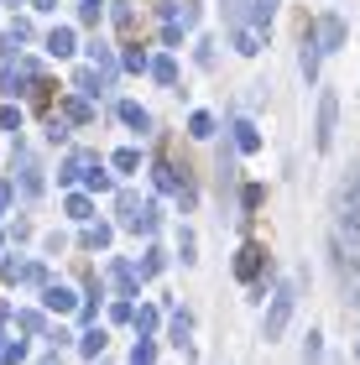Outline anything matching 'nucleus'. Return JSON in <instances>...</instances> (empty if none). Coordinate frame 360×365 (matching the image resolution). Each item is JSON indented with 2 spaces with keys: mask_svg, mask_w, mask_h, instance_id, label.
I'll return each instance as SVG.
<instances>
[{
  "mask_svg": "<svg viewBox=\"0 0 360 365\" xmlns=\"http://www.w3.org/2000/svg\"><path fill=\"white\" fill-rule=\"evenodd\" d=\"M292 303H298V282H277V292H272V308H267V324H261V339H282V329L292 319Z\"/></svg>",
  "mask_w": 360,
  "mask_h": 365,
  "instance_id": "1",
  "label": "nucleus"
},
{
  "mask_svg": "<svg viewBox=\"0 0 360 365\" xmlns=\"http://www.w3.org/2000/svg\"><path fill=\"white\" fill-rule=\"evenodd\" d=\"M334 120H339V99L334 94H319V130H314L319 152H329V146H334Z\"/></svg>",
  "mask_w": 360,
  "mask_h": 365,
  "instance_id": "2",
  "label": "nucleus"
},
{
  "mask_svg": "<svg viewBox=\"0 0 360 365\" xmlns=\"http://www.w3.org/2000/svg\"><path fill=\"white\" fill-rule=\"evenodd\" d=\"M261 267H267V251H261V245H240L235 277H240V282H261Z\"/></svg>",
  "mask_w": 360,
  "mask_h": 365,
  "instance_id": "3",
  "label": "nucleus"
},
{
  "mask_svg": "<svg viewBox=\"0 0 360 365\" xmlns=\"http://www.w3.org/2000/svg\"><path fill=\"white\" fill-rule=\"evenodd\" d=\"M6 282H26V287H47L42 261H6Z\"/></svg>",
  "mask_w": 360,
  "mask_h": 365,
  "instance_id": "4",
  "label": "nucleus"
},
{
  "mask_svg": "<svg viewBox=\"0 0 360 365\" xmlns=\"http://www.w3.org/2000/svg\"><path fill=\"white\" fill-rule=\"evenodd\" d=\"M314 37H319V47H324V53H339V47H345V21H339V16H324Z\"/></svg>",
  "mask_w": 360,
  "mask_h": 365,
  "instance_id": "5",
  "label": "nucleus"
},
{
  "mask_svg": "<svg viewBox=\"0 0 360 365\" xmlns=\"http://www.w3.org/2000/svg\"><path fill=\"white\" fill-rule=\"evenodd\" d=\"M94 168H100V162H94L89 152H73L68 162H63V168H58V182H73V178H89Z\"/></svg>",
  "mask_w": 360,
  "mask_h": 365,
  "instance_id": "6",
  "label": "nucleus"
},
{
  "mask_svg": "<svg viewBox=\"0 0 360 365\" xmlns=\"http://www.w3.org/2000/svg\"><path fill=\"white\" fill-rule=\"evenodd\" d=\"M42 303L53 308V313H73V308H78V297H73L68 287H58V282H47V287H42Z\"/></svg>",
  "mask_w": 360,
  "mask_h": 365,
  "instance_id": "7",
  "label": "nucleus"
},
{
  "mask_svg": "<svg viewBox=\"0 0 360 365\" xmlns=\"http://www.w3.org/2000/svg\"><path fill=\"white\" fill-rule=\"evenodd\" d=\"M16 162H21V193H26V198H37V193H42V168H37V162H31L26 152H16Z\"/></svg>",
  "mask_w": 360,
  "mask_h": 365,
  "instance_id": "8",
  "label": "nucleus"
},
{
  "mask_svg": "<svg viewBox=\"0 0 360 365\" xmlns=\"http://www.w3.org/2000/svg\"><path fill=\"white\" fill-rule=\"evenodd\" d=\"M319 58H324L319 37H314V31H303V78H308V84L319 78Z\"/></svg>",
  "mask_w": 360,
  "mask_h": 365,
  "instance_id": "9",
  "label": "nucleus"
},
{
  "mask_svg": "<svg viewBox=\"0 0 360 365\" xmlns=\"http://www.w3.org/2000/svg\"><path fill=\"white\" fill-rule=\"evenodd\" d=\"M120 220H125V230H136L141 235V220H146V204L136 193H120Z\"/></svg>",
  "mask_w": 360,
  "mask_h": 365,
  "instance_id": "10",
  "label": "nucleus"
},
{
  "mask_svg": "<svg viewBox=\"0 0 360 365\" xmlns=\"http://www.w3.org/2000/svg\"><path fill=\"white\" fill-rule=\"evenodd\" d=\"M47 53L53 58H73V26H53L47 31Z\"/></svg>",
  "mask_w": 360,
  "mask_h": 365,
  "instance_id": "11",
  "label": "nucleus"
},
{
  "mask_svg": "<svg viewBox=\"0 0 360 365\" xmlns=\"http://www.w3.org/2000/svg\"><path fill=\"white\" fill-rule=\"evenodd\" d=\"M251 16H256V0H225V21H230L235 31L251 26Z\"/></svg>",
  "mask_w": 360,
  "mask_h": 365,
  "instance_id": "12",
  "label": "nucleus"
},
{
  "mask_svg": "<svg viewBox=\"0 0 360 365\" xmlns=\"http://www.w3.org/2000/svg\"><path fill=\"white\" fill-rule=\"evenodd\" d=\"M230 130H235V152H261V130L251 120H235Z\"/></svg>",
  "mask_w": 360,
  "mask_h": 365,
  "instance_id": "13",
  "label": "nucleus"
},
{
  "mask_svg": "<svg viewBox=\"0 0 360 365\" xmlns=\"http://www.w3.org/2000/svg\"><path fill=\"white\" fill-rule=\"evenodd\" d=\"M63 120H73V125H89V120H94V110H89V99H84V94H73V99H63Z\"/></svg>",
  "mask_w": 360,
  "mask_h": 365,
  "instance_id": "14",
  "label": "nucleus"
},
{
  "mask_svg": "<svg viewBox=\"0 0 360 365\" xmlns=\"http://www.w3.org/2000/svg\"><path fill=\"white\" fill-rule=\"evenodd\" d=\"M120 120H125L130 130H152V115H146L136 99H120Z\"/></svg>",
  "mask_w": 360,
  "mask_h": 365,
  "instance_id": "15",
  "label": "nucleus"
},
{
  "mask_svg": "<svg viewBox=\"0 0 360 365\" xmlns=\"http://www.w3.org/2000/svg\"><path fill=\"white\" fill-rule=\"evenodd\" d=\"M105 84H110V78H105L100 68H78V73H73V89H78V94H100Z\"/></svg>",
  "mask_w": 360,
  "mask_h": 365,
  "instance_id": "16",
  "label": "nucleus"
},
{
  "mask_svg": "<svg viewBox=\"0 0 360 365\" xmlns=\"http://www.w3.org/2000/svg\"><path fill=\"white\" fill-rule=\"evenodd\" d=\"M235 53H245V58H256V53H261V26H256V21L235 31Z\"/></svg>",
  "mask_w": 360,
  "mask_h": 365,
  "instance_id": "17",
  "label": "nucleus"
},
{
  "mask_svg": "<svg viewBox=\"0 0 360 365\" xmlns=\"http://www.w3.org/2000/svg\"><path fill=\"white\" fill-rule=\"evenodd\" d=\"M188 136L209 141V136H215V115H209V110H193V115H188Z\"/></svg>",
  "mask_w": 360,
  "mask_h": 365,
  "instance_id": "18",
  "label": "nucleus"
},
{
  "mask_svg": "<svg viewBox=\"0 0 360 365\" xmlns=\"http://www.w3.org/2000/svg\"><path fill=\"white\" fill-rule=\"evenodd\" d=\"M110 240H115V230H110V225H89V230H84V245H89V251H105Z\"/></svg>",
  "mask_w": 360,
  "mask_h": 365,
  "instance_id": "19",
  "label": "nucleus"
},
{
  "mask_svg": "<svg viewBox=\"0 0 360 365\" xmlns=\"http://www.w3.org/2000/svg\"><path fill=\"white\" fill-rule=\"evenodd\" d=\"M26 37H31V26H26V21H11V26H6V37H0V47H6V53H16V47H21Z\"/></svg>",
  "mask_w": 360,
  "mask_h": 365,
  "instance_id": "20",
  "label": "nucleus"
},
{
  "mask_svg": "<svg viewBox=\"0 0 360 365\" xmlns=\"http://www.w3.org/2000/svg\"><path fill=\"white\" fill-rule=\"evenodd\" d=\"M152 78L157 84H178V63L173 58H152Z\"/></svg>",
  "mask_w": 360,
  "mask_h": 365,
  "instance_id": "21",
  "label": "nucleus"
},
{
  "mask_svg": "<svg viewBox=\"0 0 360 365\" xmlns=\"http://www.w3.org/2000/svg\"><path fill=\"white\" fill-rule=\"evenodd\" d=\"M110 277L120 282V292H125V297H136V272H130L125 261H115V267H110Z\"/></svg>",
  "mask_w": 360,
  "mask_h": 365,
  "instance_id": "22",
  "label": "nucleus"
},
{
  "mask_svg": "<svg viewBox=\"0 0 360 365\" xmlns=\"http://www.w3.org/2000/svg\"><path fill=\"white\" fill-rule=\"evenodd\" d=\"M89 53H94V68H100L105 78H115V53H110V47H100V42H94Z\"/></svg>",
  "mask_w": 360,
  "mask_h": 365,
  "instance_id": "23",
  "label": "nucleus"
},
{
  "mask_svg": "<svg viewBox=\"0 0 360 365\" xmlns=\"http://www.w3.org/2000/svg\"><path fill=\"white\" fill-rule=\"evenodd\" d=\"M16 324H21L26 334H42V329H47V319H42L37 308H21V313H16Z\"/></svg>",
  "mask_w": 360,
  "mask_h": 365,
  "instance_id": "24",
  "label": "nucleus"
},
{
  "mask_svg": "<svg viewBox=\"0 0 360 365\" xmlns=\"http://www.w3.org/2000/svg\"><path fill=\"white\" fill-rule=\"evenodd\" d=\"M78 350H84L89 360H94V355H105V329H89V334L78 339Z\"/></svg>",
  "mask_w": 360,
  "mask_h": 365,
  "instance_id": "25",
  "label": "nucleus"
},
{
  "mask_svg": "<svg viewBox=\"0 0 360 365\" xmlns=\"http://www.w3.org/2000/svg\"><path fill=\"white\" fill-rule=\"evenodd\" d=\"M21 360H26V344H21V339H16V344L0 339V365H21Z\"/></svg>",
  "mask_w": 360,
  "mask_h": 365,
  "instance_id": "26",
  "label": "nucleus"
},
{
  "mask_svg": "<svg viewBox=\"0 0 360 365\" xmlns=\"http://www.w3.org/2000/svg\"><path fill=\"white\" fill-rule=\"evenodd\" d=\"M115 26H120V31L136 26V0H115Z\"/></svg>",
  "mask_w": 360,
  "mask_h": 365,
  "instance_id": "27",
  "label": "nucleus"
},
{
  "mask_svg": "<svg viewBox=\"0 0 360 365\" xmlns=\"http://www.w3.org/2000/svg\"><path fill=\"white\" fill-rule=\"evenodd\" d=\"M110 162H115V173H136V168H141V152H130V146H120V152L110 157Z\"/></svg>",
  "mask_w": 360,
  "mask_h": 365,
  "instance_id": "28",
  "label": "nucleus"
},
{
  "mask_svg": "<svg viewBox=\"0 0 360 365\" xmlns=\"http://www.w3.org/2000/svg\"><path fill=\"white\" fill-rule=\"evenodd\" d=\"M188 334H193V319L188 313H173V344H188Z\"/></svg>",
  "mask_w": 360,
  "mask_h": 365,
  "instance_id": "29",
  "label": "nucleus"
},
{
  "mask_svg": "<svg viewBox=\"0 0 360 365\" xmlns=\"http://www.w3.org/2000/svg\"><path fill=\"white\" fill-rule=\"evenodd\" d=\"M130 365H157V344H152V339H141L136 350H130Z\"/></svg>",
  "mask_w": 360,
  "mask_h": 365,
  "instance_id": "30",
  "label": "nucleus"
},
{
  "mask_svg": "<svg viewBox=\"0 0 360 365\" xmlns=\"http://www.w3.org/2000/svg\"><path fill=\"white\" fill-rule=\"evenodd\" d=\"M100 16H105V0H78V21H100Z\"/></svg>",
  "mask_w": 360,
  "mask_h": 365,
  "instance_id": "31",
  "label": "nucleus"
},
{
  "mask_svg": "<svg viewBox=\"0 0 360 365\" xmlns=\"http://www.w3.org/2000/svg\"><path fill=\"white\" fill-rule=\"evenodd\" d=\"M68 214H73V220H89V214H94V204H89L84 193H68Z\"/></svg>",
  "mask_w": 360,
  "mask_h": 365,
  "instance_id": "32",
  "label": "nucleus"
},
{
  "mask_svg": "<svg viewBox=\"0 0 360 365\" xmlns=\"http://www.w3.org/2000/svg\"><path fill=\"white\" fill-rule=\"evenodd\" d=\"M319 355H324V334H308V344H303V365H319Z\"/></svg>",
  "mask_w": 360,
  "mask_h": 365,
  "instance_id": "33",
  "label": "nucleus"
},
{
  "mask_svg": "<svg viewBox=\"0 0 360 365\" xmlns=\"http://www.w3.org/2000/svg\"><path fill=\"white\" fill-rule=\"evenodd\" d=\"M125 68H130V73H141V68H152V58H146L141 47H125Z\"/></svg>",
  "mask_w": 360,
  "mask_h": 365,
  "instance_id": "34",
  "label": "nucleus"
},
{
  "mask_svg": "<svg viewBox=\"0 0 360 365\" xmlns=\"http://www.w3.org/2000/svg\"><path fill=\"white\" fill-rule=\"evenodd\" d=\"M277 6H282V0H256V26H272Z\"/></svg>",
  "mask_w": 360,
  "mask_h": 365,
  "instance_id": "35",
  "label": "nucleus"
},
{
  "mask_svg": "<svg viewBox=\"0 0 360 365\" xmlns=\"http://www.w3.org/2000/svg\"><path fill=\"white\" fill-rule=\"evenodd\" d=\"M0 130H21V110L16 105H0Z\"/></svg>",
  "mask_w": 360,
  "mask_h": 365,
  "instance_id": "36",
  "label": "nucleus"
},
{
  "mask_svg": "<svg viewBox=\"0 0 360 365\" xmlns=\"http://www.w3.org/2000/svg\"><path fill=\"white\" fill-rule=\"evenodd\" d=\"M162 267H168V261H162V251L152 245V251H146V261H141V277H157Z\"/></svg>",
  "mask_w": 360,
  "mask_h": 365,
  "instance_id": "37",
  "label": "nucleus"
},
{
  "mask_svg": "<svg viewBox=\"0 0 360 365\" xmlns=\"http://www.w3.org/2000/svg\"><path fill=\"white\" fill-rule=\"evenodd\" d=\"M84 182H89V193H110V173H105V168H94Z\"/></svg>",
  "mask_w": 360,
  "mask_h": 365,
  "instance_id": "38",
  "label": "nucleus"
},
{
  "mask_svg": "<svg viewBox=\"0 0 360 365\" xmlns=\"http://www.w3.org/2000/svg\"><path fill=\"white\" fill-rule=\"evenodd\" d=\"M136 329H141V339L152 334V329H157V308H141V313H136Z\"/></svg>",
  "mask_w": 360,
  "mask_h": 365,
  "instance_id": "39",
  "label": "nucleus"
},
{
  "mask_svg": "<svg viewBox=\"0 0 360 365\" xmlns=\"http://www.w3.org/2000/svg\"><path fill=\"white\" fill-rule=\"evenodd\" d=\"M193 58H199V68H215V42L204 37V42H199V53H193Z\"/></svg>",
  "mask_w": 360,
  "mask_h": 365,
  "instance_id": "40",
  "label": "nucleus"
},
{
  "mask_svg": "<svg viewBox=\"0 0 360 365\" xmlns=\"http://www.w3.org/2000/svg\"><path fill=\"white\" fill-rule=\"evenodd\" d=\"M162 42H168V47H178V42H183V26H178V21H168V26H162Z\"/></svg>",
  "mask_w": 360,
  "mask_h": 365,
  "instance_id": "41",
  "label": "nucleus"
},
{
  "mask_svg": "<svg viewBox=\"0 0 360 365\" xmlns=\"http://www.w3.org/2000/svg\"><path fill=\"white\" fill-rule=\"evenodd\" d=\"M178 256H183V261H193V235H188V230L178 235Z\"/></svg>",
  "mask_w": 360,
  "mask_h": 365,
  "instance_id": "42",
  "label": "nucleus"
},
{
  "mask_svg": "<svg viewBox=\"0 0 360 365\" xmlns=\"http://www.w3.org/2000/svg\"><path fill=\"white\" fill-rule=\"evenodd\" d=\"M11 198H16V182H0V214L11 209Z\"/></svg>",
  "mask_w": 360,
  "mask_h": 365,
  "instance_id": "43",
  "label": "nucleus"
},
{
  "mask_svg": "<svg viewBox=\"0 0 360 365\" xmlns=\"http://www.w3.org/2000/svg\"><path fill=\"white\" fill-rule=\"evenodd\" d=\"M58 6V0H31V11H53Z\"/></svg>",
  "mask_w": 360,
  "mask_h": 365,
  "instance_id": "44",
  "label": "nucleus"
},
{
  "mask_svg": "<svg viewBox=\"0 0 360 365\" xmlns=\"http://www.w3.org/2000/svg\"><path fill=\"white\" fill-rule=\"evenodd\" d=\"M42 365H58V355H47V360H42Z\"/></svg>",
  "mask_w": 360,
  "mask_h": 365,
  "instance_id": "45",
  "label": "nucleus"
},
{
  "mask_svg": "<svg viewBox=\"0 0 360 365\" xmlns=\"http://www.w3.org/2000/svg\"><path fill=\"white\" fill-rule=\"evenodd\" d=\"M355 360H360V344H355Z\"/></svg>",
  "mask_w": 360,
  "mask_h": 365,
  "instance_id": "46",
  "label": "nucleus"
},
{
  "mask_svg": "<svg viewBox=\"0 0 360 365\" xmlns=\"http://www.w3.org/2000/svg\"><path fill=\"white\" fill-rule=\"evenodd\" d=\"M0 240H6V235H0Z\"/></svg>",
  "mask_w": 360,
  "mask_h": 365,
  "instance_id": "47",
  "label": "nucleus"
}]
</instances>
